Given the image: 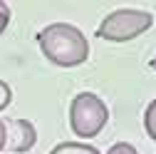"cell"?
Returning a JSON list of instances; mask_svg holds the SVG:
<instances>
[{
	"label": "cell",
	"mask_w": 156,
	"mask_h": 154,
	"mask_svg": "<svg viewBox=\"0 0 156 154\" xmlns=\"http://www.w3.org/2000/svg\"><path fill=\"white\" fill-rule=\"evenodd\" d=\"M37 42L47 60L57 67H77L87 62L89 42L84 32L69 23H52L37 32Z\"/></svg>",
	"instance_id": "1"
},
{
	"label": "cell",
	"mask_w": 156,
	"mask_h": 154,
	"mask_svg": "<svg viewBox=\"0 0 156 154\" xmlns=\"http://www.w3.org/2000/svg\"><path fill=\"white\" fill-rule=\"evenodd\" d=\"M107 122H109V109L94 92L74 94V100L69 105V127L77 137L94 139L104 129Z\"/></svg>",
	"instance_id": "2"
},
{
	"label": "cell",
	"mask_w": 156,
	"mask_h": 154,
	"mask_svg": "<svg viewBox=\"0 0 156 154\" xmlns=\"http://www.w3.org/2000/svg\"><path fill=\"white\" fill-rule=\"evenodd\" d=\"M154 15L146 10H134V8H122L109 13L97 28V37H102L107 42H126L139 37L141 32L151 30Z\"/></svg>",
	"instance_id": "3"
},
{
	"label": "cell",
	"mask_w": 156,
	"mask_h": 154,
	"mask_svg": "<svg viewBox=\"0 0 156 154\" xmlns=\"http://www.w3.org/2000/svg\"><path fill=\"white\" fill-rule=\"evenodd\" d=\"M37 142V132L27 119H5V147L12 154L30 152Z\"/></svg>",
	"instance_id": "4"
},
{
	"label": "cell",
	"mask_w": 156,
	"mask_h": 154,
	"mask_svg": "<svg viewBox=\"0 0 156 154\" xmlns=\"http://www.w3.org/2000/svg\"><path fill=\"white\" fill-rule=\"evenodd\" d=\"M50 154H99V149L84 142H60Z\"/></svg>",
	"instance_id": "5"
},
{
	"label": "cell",
	"mask_w": 156,
	"mask_h": 154,
	"mask_svg": "<svg viewBox=\"0 0 156 154\" xmlns=\"http://www.w3.org/2000/svg\"><path fill=\"white\" fill-rule=\"evenodd\" d=\"M144 129H146L149 137L156 142V100L149 102V107H146V112H144Z\"/></svg>",
	"instance_id": "6"
},
{
	"label": "cell",
	"mask_w": 156,
	"mask_h": 154,
	"mask_svg": "<svg viewBox=\"0 0 156 154\" xmlns=\"http://www.w3.org/2000/svg\"><path fill=\"white\" fill-rule=\"evenodd\" d=\"M107 154H139L129 142H116V144H112L109 149H107Z\"/></svg>",
	"instance_id": "7"
},
{
	"label": "cell",
	"mask_w": 156,
	"mask_h": 154,
	"mask_svg": "<svg viewBox=\"0 0 156 154\" xmlns=\"http://www.w3.org/2000/svg\"><path fill=\"white\" fill-rule=\"evenodd\" d=\"M10 100H12V90L8 87V82L0 80V109H5L10 105Z\"/></svg>",
	"instance_id": "8"
},
{
	"label": "cell",
	"mask_w": 156,
	"mask_h": 154,
	"mask_svg": "<svg viewBox=\"0 0 156 154\" xmlns=\"http://www.w3.org/2000/svg\"><path fill=\"white\" fill-rule=\"evenodd\" d=\"M10 25V8L5 3H0V32H5Z\"/></svg>",
	"instance_id": "9"
},
{
	"label": "cell",
	"mask_w": 156,
	"mask_h": 154,
	"mask_svg": "<svg viewBox=\"0 0 156 154\" xmlns=\"http://www.w3.org/2000/svg\"><path fill=\"white\" fill-rule=\"evenodd\" d=\"M5 149V119H0V152Z\"/></svg>",
	"instance_id": "10"
},
{
	"label": "cell",
	"mask_w": 156,
	"mask_h": 154,
	"mask_svg": "<svg viewBox=\"0 0 156 154\" xmlns=\"http://www.w3.org/2000/svg\"><path fill=\"white\" fill-rule=\"evenodd\" d=\"M151 67H154V70H156V55H154V60H151Z\"/></svg>",
	"instance_id": "11"
}]
</instances>
